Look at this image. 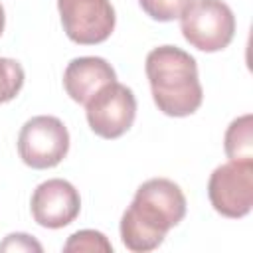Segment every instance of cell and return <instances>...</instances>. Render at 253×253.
<instances>
[{
  "label": "cell",
  "instance_id": "obj_1",
  "mask_svg": "<svg viewBox=\"0 0 253 253\" xmlns=\"http://www.w3.org/2000/svg\"><path fill=\"white\" fill-rule=\"evenodd\" d=\"M186 215V196L168 178L142 182L121 217V241L132 253L154 251Z\"/></svg>",
  "mask_w": 253,
  "mask_h": 253
},
{
  "label": "cell",
  "instance_id": "obj_2",
  "mask_svg": "<svg viewBox=\"0 0 253 253\" xmlns=\"http://www.w3.org/2000/svg\"><path fill=\"white\" fill-rule=\"evenodd\" d=\"M144 71L150 83L152 101L168 117H190L202 101L204 89L198 77L196 59L176 45H160L148 51Z\"/></svg>",
  "mask_w": 253,
  "mask_h": 253
},
{
  "label": "cell",
  "instance_id": "obj_3",
  "mask_svg": "<svg viewBox=\"0 0 253 253\" xmlns=\"http://www.w3.org/2000/svg\"><path fill=\"white\" fill-rule=\"evenodd\" d=\"M180 30L192 47L213 53L231 43L235 16L223 0H192L180 16Z\"/></svg>",
  "mask_w": 253,
  "mask_h": 253
},
{
  "label": "cell",
  "instance_id": "obj_4",
  "mask_svg": "<svg viewBox=\"0 0 253 253\" xmlns=\"http://www.w3.org/2000/svg\"><path fill=\"white\" fill-rule=\"evenodd\" d=\"M69 152V132L63 121L51 115H38L24 123L18 134V154L34 170L57 166Z\"/></svg>",
  "mask_w": 253,
  "mask_h": 253
},
{
  "label": "cell",
  "instance_id": "obj_5",
  "mask_svg": "<svg viewBox=\"0 0 253 253\" xmlns=\"http://www.w3.org/2000/svg\"><path fill=\"white\" fill-rule=\"evenodd\" d=\"M85 115L91 130L97 136L107 140L119 138L134 123L136 97L126 85L113 81L85 103Z\"/></svg>",
  "mask_w": 253,
  "mask_h": 253
},
{
  "label": "cell",
  "instance_id": "obj_6",
  "mask_svg": "<svg viewBox=\"0 0 253 253\" xmlns=\"http://www.w3.org/2000/svg\"><path fill=\"white\" fill-rule=\"evenodd\" d=\"M211 208L231 219L245 217L253 208V162H225L208 180Z\"/></svg>",
  "mask_w": 253,
  "mask_h": 253
},
{
  "label": "cell",
  "instance_id": "obj_7",
  "mask_svg": "<svg viewBox=\"0 0 253 253\" xmlns=\"http://www.w3.org/2000/svg\"><path fill=\"white\" fill-rule=\"evenodd\" d=\"M65 36L79 45H95L115 30L117 16L111 0H57Z\"/></svg>",
  "mask_w": 253,
  "mask_h": 253
},
{
  "label": "cell",
  "instance_id": "obj_8",
  "mask_svg": "<svg viewBox=\"0 0 253 253\" xmlns=\"http://www.w3.org/2000/svg\"><path fill=\"white\" fill-rule=\"evenodd\" d=\"M30 210L38 225L45 229H61L79 215L81 196L71 182L51 178L36 186L30 200Z\"/></svg>",
  "mask_w": 253,
  "mask_h": 253
},
{
  "label": "cell",
  "instance_id": "obj_9",
  "mask_svg": "<svg viewBox=\"0 0 253 253\" xmlns=\"http://www.w3.org/2000/svg\"><path fill=\"white\" fill-rule=\"evenodd\" d=\"M117 81V73L113 65L95 55L75 57L67 63L63 71V87L65 93L79 105H85L99 89Z\"/></svg>",
  "mask_w": 253,
  "mask_h": 253
},
{
  "label": "cell",
  "instance_id": "obj_10",
  "mask_svg": "<svg viewBox=\"0 0 253 253\" xmlns=\"http://www.w3.org/2000/svg\"><path fill=\"white\" fill-rule=\"evenodd\" d=\"M223 150L233 162H253V117L249 113L229 123L223 134Z\"/></svg>",
  "mask_w": 253,
  "mask_h": 253
},
{
  "label": "cell",
  "instance_id": "obj_11",
  "mask_svg": "<svg viewBox=\"0 0 253 253\" xmlns=\"http://www.w3.org/2000/svg\"><path fill=\"white\" fill-rule=\"evenodd\" d=\"M24 67L12 57H0V105L12 101L24 87Z\"/></svg>",
  "mask_w": 253,
  "mask_h": 253
},
{
  "label": "cell",
  "instance_id": "obj_12",
  "mask_svg": "<svg viewBox=\"0 0 253 253\" xmlns=\"http://www.w3.org/2000/svg\"><path fill=\"white\" fill-rule=\"evenodd\" d=\"M65 253H81V251H103V253H111L113 245L107 239L105 233L95 231V229H79L73 235H69V239L63 245Z\"/></svg>",
  "mask_w": 253,
  "mask_h": 253
},
{
  "label": "cell",
  "instance_id": "obj_13",
  "mask_svg": "<svg viewBox=\"0 0 253 253\" xmlns=\"http://www.w3.org/2000/svg\"><path fill=\"white\" fill-rule=\"evenodd\" d=\"M192 0H138L140 8L156 22H172L182 16Z\"/></svg>",
  "mask_w": 253,
  "mask_h": 253
},
{
  "label": "cell",
  "instance_id": "obj_14",
  "mask_svg": "<svg viewBox=\"0 0 253 253\" xmlns=\"http://www.w3.org/2000/svg\"><path fill=\"white\" fill-rule=\"evenodd\" d=\"M0 251H36V253H42L43 247L40 241H36L28 233H10L0 243Z\"/></svg>",
  "mask_w": 253,
  "mask_h": 253
},
{
  "label": "cell",
  "instance_id": "obj_15",
  "mask_svg": "<svg viewBox=\"0 0 253 253\" xmlns=\"http://www.w3.org/2000/svg\"><path fill=\"white\" fill-rule=\"evenodd\" d=\"M4 24H6V16H4V6L0 4V36L4 32Z\"/></svg>",
  "mask_w": 253,
  "mask_h": 253
}]
</instances>
